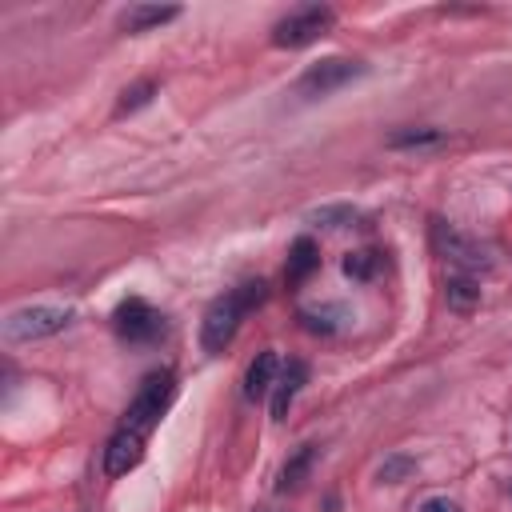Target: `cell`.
<instances>
[{
  "instance_id": "6da1fadb",
  "label": "cell",
  "mask_w": 512,
  "mask_h": 512,
  "mask_svg": "<svg viewBox=\"0 0 512 512\" xmlns=\"http://www.w3.org/2000/svg\"><path fill=\"white\" fill-rule=\"evenodd\" d=\"M260 300H264V280H248V284H240V288L216 296V300L208 304V312H204V324H200V344H204V352H224V348L232 344V336H236L244 312L256 308Z\"/></svg>"
},
{
  "instance_id": "7a4b0ae2",
  "label": "cell",
  "mask_w": 512,
  "mask_h": 512,
  "mask_svg": "<svg viewBox=\"0 0 512 512\" xmlns=\"http://www.w3.org/2000/svg\"><path fill=\"white\" fill-rule=\"evenodd\" d=\"M172 396H176V376L168 372V368H160V372H152L144 384H140V392L132 396V404H128V412H124V428H132V432H152L156 428V420L168 412V404H172Z\"/></svg>"
},
{
  "instance_id": "3957f363",
  "label": "cell",
  "mask_w": 512,
  "mask_h": 512,
  "mask_svg": "<svg viewBox=\"0 0 512 512\" xmlns=\"http://www.w3.org/2000/svg\"><path fill=\"white\" fill-rule=\"evenodd\" d=\"M72 324V312L68 308H56V304H28V308H16L8 312L4 320V340L8 344H32V340H44V336H56Z\"/></svg>"
},
{
  "instance_id": "277c9868",
  "label": "cell",
  "mask_w": 512,
  "mask_h": 512,
  "mask_svg": "<svg viewBox=\"0 0 512 512\" xmlns=\"http://www.w3.org/2000/svg\"><path fill=\"white\" fill-rule=\"evenodd\" d=\"M332 24H336V12H332L328 4H304V8L288 12V16L272 28V44H276V48H304V44L320 40Z\"/></svg>"
},
{
  "instance_id": "5b68a950",
  "label": "cell",
  "mask_w": 512,
  "mask_h": 512,
  "mask_svg": "<svg viewBox=\"0 0 512 512\" xmlns=\"http://www.w3.org/2000/svg\"><path fill=\"white\" fill-rule=\"evenodd\" d=\"M432 244H436V252H440L448 264H456L464 276H472V272H488V268H492L488 248L476 244V240H468L464 232H456V228L444 224V220L432 224Z\"/></svg>"
},
{
  "instance_id": "8992f818",
  "label": "cell",
  "mask_w": 512,
  "mask_h": 512,
  "mask_svg": "<svg viewBox=\"0 0 512 512\" xmlns=\"http://www.w3.org/2000/svg\"><path fill=\"white\" fill-rule=\"evenodd\" d=\"M356 76H364V64L360 60H348V56H328V60H316L300 80H296V92L316 100V96H328L344 84H352Z\"/></svg>"
},
{
  "instance_id": "52a82bcc",
  "label": "cell",
  "mask_w": 512,
  "mask_h": 512,
  "mask_svg": "<svg viewBox=\"0 0 512 512\" xmlns=\"http://www.w3.org/2000/svg\"><path fill=\"white\" fill-rule=\"evenodd\" d=\"M112 324H116V332H120L128 344H152V340L164 336V316H160L148 300H140V296H128V300L112 312Z\"/></svg>"
},
{
  "instance_id": "ba28073f",
  "label": "cell",
  "mask_w": 512,
  "mask_h": 512,
  "mask_svg": "<svg viewBox=\"0 0 512 512\" xmlns=\"http://www.w3.org/2000/svg\"><path fill=\"white\" fill-rule=\"evenodd\" d=\"M144 432H132V428H116L108 448H104V476H128L140 460H144Z\"/></svg>"
},
{
  "instance_id": "9c48e42d",
  "label": "cell",
  "mask_w": 512,
  "mask_h": 512,
  "mask_svg": "<svg viewBox=\"0 0 512 512\" xmlns=\"http://www.w3.org/2000/svg\"><path fill=\"white\" fill-rule=\"evenodd\" d=\"M308 384V364L300 356H292L284 368H280V380H276V392H272V420H284L296 392Z\"/></svg>"
},
{
  "instance_id": "30bf717a",
  "label": "cell",
  "mask_w": 512,
  "mask_h": 512,
  "mask_svg": "<svg viewBox=\"0 0 512 512\" xmlns=\"http://www.w3.org/2000/svg\"><path fill=\"white\" fill-rule=\"evenodd\" d=\"M316 268H320V248H316V240H312V236L292 240L288 264H284V284H288V288H300Z\"/></svg>"
},
{
  "instance_id": "8fae6325",
  "label": "cell",
  "mask_w": 512,
  "mask_h": 512,
  "mask_svg": "<svg viewBox=\"0 0 512 512\" xmlns=\"http://www.w3.org/2000/svg\"><path fill=\"white\" fill-rule=\"evenodd\" d=\"M180 16V8H172V4H132V8H124L120 12V28L124 32H144V28H156V24H168V20H176Z\"/></svg>"
},
{
  "instance_id": "7c38bea8",
  "label": "cell",
  "mask_w": 512,
  "mask_h": 512,
  "mask_svg": "<svg viewBox=\"0 0 512 512\" xmlns=\"http://www.w3.org/2000/svg\"><path fill=\"white\" fill-rule=\"evenodd\" d=\"M276 372H280V364H276V352H272V348L256 352V360L248 364V376H244V396H248V400H260V396L272 388Z\"/></svg>"
},
{
  "instance_id": "4fadbf2b",
  "label": "cell",
  "mask_w": 512,
  "mask_h": 512,
  "mask_svg": "<svg viewBox=\"0 0 512 512\" xmlns=\"http://www.w3.org/2000/svg\"><path fill=\"white\" fill-rule=\"evenodd\" d=\"M312 460H316V444H300V448H296V452L284 460L276 492H296V488L308 480V472H312Z\"/></svg>"
},
{
  "instance_id": "5bb4252c",
  "label": "cell",
  "mask_w": 512,
  "mask_h": 512,
  "mask_svg": "<svg viewBox=\"0 0 512 512\" xmlns=\"http://www.w3.org/2000/svg\"><path fill=\"white\" fill-rule=\"evenodd\" d=\"M444 300H448V308H456V312H472L476 308V300H480V288H476V280L472 276H448V284H444Z\"/></svg>"
},
{
  "instance_id": "9a60e30c",
  "label": "cell",
  "mask_w": 512,
  "mask_h": 512,
  "mask_svg": "<svg viewBox=\"0 0 512 512\" xmlns=\"http://www.w3.org/2000/svg\"><path fill=\"white\" fill-rule=\"evenodd\" d=\"M392 148H432V144H444V132L440 128H404L396 136H388Z\"/></svg>"
},
{
  "instance_id": "2e32d148",
  "label": "cell",
  "mask_w": 512,
  "mask_h": 512,
  "mask_svg": "<svg viewBox=\"0 0 512 512\" xmlns=\"http://www.w3.org/2000/svg\"><path fill=\"white\" fill-rule=\"evenodd\" d=\"M156 80H140V84H132V88H124L120 92V104H116V116H128V112H136V108H144L152 96H156Z\"/></svg>"
},
{
  "instance_id": "e0dca14e",
  "label": "cell",
  "mask_w": 512,
  "mask_h": 512,
  "mask_svg": "<svg viewBox=\"0 0 512 512\" xmlns=\"http://www.w3.org/2000/svg\"><path fill=\"white\" fill-rule=\"evenodd\" d=\"M372 268H376V256L372 252H348L344 256V276H352V280H368Z\"/></svg>"
},
{
  "instance_id": "ac0fdd59",
  "label": "cell",
  "mask_w": 512,
  "mask_h": 512,
  "mask_svg": "<svg viewBox=\"0 0 512 512\" xmlns=\"http://www.w3.org/2000/svg\"><path fill=\"white\" fill-rule=\"evenodd\" d=\"M408 472H416V464L404 460V456H392V460L380 464V480H384V484H396V480H404Z\"/></svg>"
},
{
  "instance_id": "d6986e66",
  "label": "cell",
  "mask_w": 512,
  "mask_h": 512,
  "mask_svg": "<svg viewBox=\"0 0 512 512\" xmlns=\"http://www.w3.org/2000/svg\"><path fill=\"white\" fill-rule=\"evenodd\" d=\"M316 220H320V224L340 228V224H352V220H356V212H352V208H320V212H316Z\"/></svg>"
},
{
  "instance_id": "ffe728a7",
  "label": "cell",
  "mask_w": 512,
  "mask_h": 512,
  "mask_svg": "<svg viewBox=\"0 0 512 512\" xmlns=\"http://www.w3.org/2000/svg\"><path fill=\"white\" fill-rule=\"evenodd\" d=\"M420 512H460V504L448 500V496H428V500L420 504Z\"/></svg>"
},
{
  "instance_id": "44dd1931",
  "label": "cell",
  "mask_w": 512,
  "mask_h": 512,
  "mask_svg": "<svg viewBox=\"0 0 512 512\" xmlns=\"http://www.w3.org/2000/svg\"><path fill=\"white\" fill-rule=\"evenodd\" d=\"M508 492H512V488H508Z\"/></svg>"
}]
</instances>
